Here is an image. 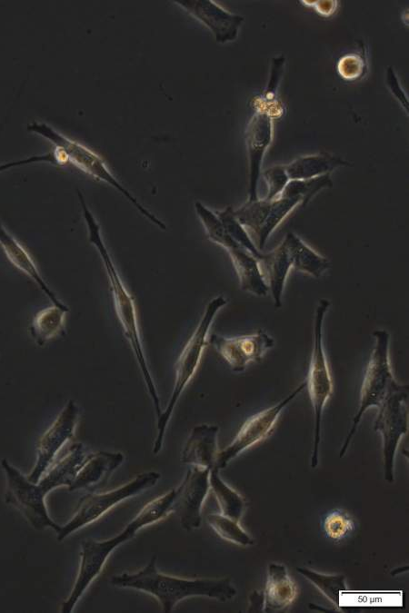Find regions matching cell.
<instances>
[{"instance_id": "obj_4", "label": "cell", "mask_w": 409, "mask_h": 613, "mask_svg": "<svg viewBox=\"0 0 409 613\" xmlns=\"http://www.w3.org/2000/svg\"><path fill=\"white\" fill-rule=\"evenodd\" d=\"M226 302V299L224 296L219 295L213 298L207 303L197 327L187 341L175 364V381L171 398L165 410L157 417V436L153 447L154 454H158L162 450L165 430L175 405L199 366L202 355L207 344L206 340L209 329L212 326L216 314Z\"/></svg>"}, {"instance_id": "obj_21", "label": "cell", "mask_w": 409, "mask_h": 613, "mask_svg": "<svg viewBox=\"0 0 409 613\" xmlns=\"http://www.w3.org/2000/svg\"><path fill=\"white\" fill-rule=\"evenodd\" d=\"M264 593V612H278L288 608L296 598L298 589L285 565L271 562L267 568Z\"/></svg>"}, {"instance_id": "obj_8", "label": "cell", "mask_w": 409, "mask_h": 613, "mask_svg": "<svg viewBox=\"0 0 409 613\" xmlns=\"http://www.w3.org/2000/svg\"><path fill=\"white\" fill-rule=\"evenodd\" d=\"M195 209L207 238L228 252L237 274L240 288L258 297L266 296L269 288L263 276L258 260L230 236L215 212L198 201L195 203Z\"/></svg>"}, {"instance_id": "obj_39", "label": "cell", "mask_w": 409, "mask_h": 613, "mask_svg": "<svg viewBox=\"0 0 409 613\" xmlns=\"http://www.w3.org/2000/svg\"><path fill=\"white\" fill-rule=\"evenodd\" d=\"M264 593L254 590L249 596L248 611H263L264 608Z\"/></svg>"}, {"instance_id": "obj_24", "label": "cell", "mask_w": 409, "mask_h": 613, "mask_svg": "<svg viewBox=\"0 0 409 613\" xmlns=\"http://www.w3.org/2000/svg\"><path fill=\"white\" fill-rule=\"evenodd\" d=\"M264 281L271 292L275 308L282 306V295L286 278L292 268L291 258L284 240L259 261Z\"/></svg>"}, {"instance_id": "obj_10", "label": "cell", "mask_w": 409, "mask_h": 613, "mask_svg": "<svg viewBox=\"0 0 409 613\" xmlns=\"http://www.w3.org/2000/svg\"><path fill=\"white\" fill-rule=\"evenodd\" d=\"M377 409L374 430L382 437L384 478L393 483L396 451L408 431V384L392 391Z\"/></svg>"}, {"instance_id": "obj_36", "label": "cell", "mask_w": 409, "mask_h": 613, "mask_svg": "<svg viewBox=\"0 0 409 613\" xmlns=\"http://www.w3.org/2000/svg\"><path fill=\"white\" fill-rule=\"evenodd\" d=\"M284 64V57H277V58H274L273 60L270 80H269L266 91L264 93V96H265L266 100L271 99L272 96L274 95V93L276 91V87L278 85V83L280 81V78H281V75H282V73H283Z\"/></svg>"}, {"instance_id": "obj_3", "label": "cell", "mask_w": 409, "mask_h": 613, "mask_svg": "<svg viewBox=\"0 0 409 613\" xmlns=\"http://www.w3.org/2000/svg\"><path fill=\"white\" fill-rule=\"evenodd\" d=\"M77 196L88 230V240L97 250L105 265L110 283L116 315L122 325L125 335L134 351L135 357L141 370L143 379L146 385L147 391L153 401L156 416L158 417L162 412L160 399L145 357L133 297L126 290L112 260L109 251L105 246L101 234L99 223L89 210L82 193L77 191Z\"/></svg>"}, {"instance_id": "obj_26", "label": "cell", "mask_w": 409, "mask_h": 613, "mask_svg": "<svg viewBox=\"0 0 409 613\" xmlns=\"http://www.w3.org/2000/svg\"><path fill=\"white\" fill-rule=\"evenodd\" d=\"M346 165H349L348 162L333 154L321 153L298 157L284 166L290 181L321 176Z\"/></svg>"}, {"instance_id": "obj_22", "label": "cell", "mask_w": 409, "mask_h": 613, "mask_svg": "<svg viewBox=\"0 0 409 613\" xmlns=\"http://www.w3.org/2000/svg\"><path fill=\"white\" fill-rule=\"evenodd\" d=\"M0 246L3 249L9 262L30 277L45 292L54 305L69 311V308L63 303L47 285L40 274L34 260L24 246L6 230L0 222Z\"/></svg>"}, {"instance_id": "obj_14", "label": "cell", "mask_w": 409, "mask_h": 613, "mask_svg": "<svg viewBox=\"0 0 409 613\" xmlns=\"http://www.w3.org/2000/svg\"><path fill=\"white\" fill-rule=\"evenodd\" d=\"M79 407L75 400H69L56 419L43 434L37 443L35 464L27 476L32 482L37 483L50 468L56 454L74 435L79 419Z\"/></svg>"}, {"instance_id": "obj_17", "label": "cell", "mask_w": 409, "mask_h": 613, "mask_svg": "<svg viewBox=\"0 0 409 613\" xmlns=\"http://www.w3.org/2000/svg\"><path fill=\"white\" fill-rule=\"evenodd\" d=\"M193 17L205 25L215 41L224 44L236 39L244 17L231 13L212 0L174 1Z\"/></svg>"}, {"instance_id": "obj_38", "label": "cell", "mask_w": 409, "mask_h": 613, "mask_svg": "<svg viewBox=\"0 0 409 613\" xmlns=\"http://www.w3.org/2000/svg\"><path fill=\"white\" fill-rule=\"evenodd\" d=\"M43 157L41 155H33L25 159H20L16 161H12L8 163H5L0 164V173L8 169H11L13 167L16 166H21V165H25V164H30V163H42Z\"/></svg>"}, {"instance_id": "obj_40", "label": "cell", "mask_w": 409, "mask_h": 613, "mask_svg": "<svg viewBox=\"0 0 409 613\" xmlns=\"http://www.w3.org/2000/svg\"><path fill=\"white\" fill-rule=\"evenodd\" d=\"M315 10L322 15L327 16L333 14L336 7L335 1H314Z\"/></svg>"}, {"instance_id": "obj_35", "label": "cell", "mask_w": 409, "mask_h": 613, "mask_svg": "<svg viewBox=\"0 0 409 613\" xmlns=\"http://www.w3.org/2000/svg\"><path fill=\"white\" fill-rule=\"evenodd\" d=\"M364 62L356 54H348L343 57L338 64V71L341 76L347 80H354L364 74Z\"/></svg>"}, {"instance_id": "obj_34", "label": "cell", "mask_w": 409, "mask_h": 613, "mask_svg": "<svg viewBox=\"0 0 409 613\" xmlns=\"http://www.w3.org/2000/svg\"><path fill=\"white\" fill-rule=\"evenodd\" d=\"M267 184V194L265 199L272 200L280 196L284 188L289 182L284 165H274L263 173Z\"/></svg>"}, {"instance_id": "obj_29", "label": "cell", "mask_w": 409, "mask_h": 613, "mask_svg": "<svg viewBox=\"0 0 409 613\" xmlns=\"http://www.w3.org/2000/svg\"><path fill=\"white\" fill-rule=\"evenodd\" d=\"M304 578L311 582L337 609L341 611V593L347 590L346 578L342 574H324L309 568L296 569Z\"/></svg>"}, {"instance_id": "obj_27", "label": "cell", "mask_w": 409, "mask_h": 613, "mask_svg": "<svg viewBox=\"0 0 409 613\" xmlns=\"http://www.w3.org/2000/svg\"><path fill=\"white\" fill-rule=\"evenodd\" d=\"M219 471L216 468L210 470L209 485L216 499L220 513L240 521L245 509L244 499L222 480Z\"/></svg>"}, {"instance_id": "obj_31", "label": "cell", "mask_w": 409, "mask_h": 613, "mask_svg": "<svg viewBox=\"0 0 409 613\" xmlns=\"http://www.w3.org/2000/svg\"><path fill=\"white\" fill-rule=\"evenodd\" d=\"M332 186L330 173L305 180H290L280 196L297 198L302 207H304L319 191Z\"/></svg>"}, {"instance_id": "obj_11", "label": "cell", "mask_w": 409, "mask_h": 613, "mask_svg": "<svg viewBox=\"0 0 409 613\" xmlns=\"http://www.w3.org/2000/svg\"><path fill=\"white\" fill-rule=\"evenodd\" d=\"M300 204L297 198L279 196L275 199L247 201L234 210V216L246 230L256 248L261 251L285 217Z\"/></svg>"}, {"instance_id": "obj_12", "label": "cell", "mask_w": 409, "mask_h": 613, "mask_svg": "<svg viewBox=\"0 0 409 613\" xmlns=\"http://www.w3.org/2000/svg\"><path fill=\"white\" fill-rule=\"evenodd\" d=\"M1 466L6 477L5 502L17 508L35 529L51 528L57 533L61 526L48 515L46 496L37 483L30 481L6 459L1 460Z\"/></svg>"}, {"instance_id": "obj_13", "label": "cell", "mask_w": 409, "mask_h": 613, "mask_svg": "<svg viewBox=\"0 0 409 613\" xmlns=\"http://www.w3.org/2000/svg\"><path fill=\"white\" fill-rule=\"evenodd\" d=\"M305 381L296 387L288 396L249 417L242 425L232 442L218 451L214 468L224 469L239 454L264 440L272 432L284 409L305 388Z\"/></svg>"}, {"instance_id": "obj_15", "label": "cell", "mask_w": 409, "mask_h": 613, "mask_svg": "<svg viewBox=\"0 0 409 613\" xmlns=\"http://www.w3.org/2000/svg\"><path fill=\"white\" fill-rule=\"evenodd\" d=\"M210 469L191 466L182 483L175 489L172 512L180 519L186 531L201 525V510L210 489Z\"/></svg>"}, {"instance_id": "obj_2", "label": "cell", "mask_w": 409, "mask_h": 613, "mask_svg": "<svg viewBox=\"0 0 409 613\" xmlns=\"http://www.w3.org/2000/svg\"><path fill=\"white\" fill-rule=\"evenodd\" d=\"M175 489L146 503L139 513L116 536L102 541L84 540L81 543L80 565L75 585L60 611L71 612L92 581L98 576L112 551L131 539L140 529L155 523L172 512Z\"/></svg>"}, {"instance_id": "obj_18", "label": "cell", "mask_w": 409, "mask_h": 613, "mask_svg": "<svg viewBox=\"0 0 409 613\" xmlns=\"http://www.w3.org/2000/svg\"><path fill=\"white\" fill-rule=\"evenodd\" d=\"M253 115L246 130L245 143L249 160V198L258 199L257 184L264 153L272 141L271 115L261 108Z\"/></svg>"}, {"instance_id": "obj_6", "label": "cell", "mask_w": 409, "mask_h": 613, "mask_svg": "<svg viewBox=\"0 0 409 613\" xmlns=\"http://www.w3.org/2000/svg\"><path fill=\"white\" fill-rule=\"evenodd\" d=\"M27 129L51 142L55 145V148H57L62 152L67 163H70L85 173L111 185L125 196L143 216L159 228L163 230L166 229V225L163 221L142 205L139 201L119 183L108 169L104 160L96 153L85 145L63 135L45 123H31L28 124Z\"/></svg>"}, {"instance_id": "obj_23", "label": "cell", "mask_w": 409, "mask_h": 613, "mask_svg": "<svg viewBox=\"0 0 409 613\" xmlns=\"http://www.w3.org/2000/svg\"><path fill=\"white\" fill-rule=\"evenodd\" d=\"M87 455L82 443H74L67 453L49 468L37 482L43 493L46 496L55 488L68 487L75 480Z\"/></svg>"}, {"instance_id": "obj_25", "label": "cell", "mask_w": 409, "mask_h": 613, "mask_svg": "<svg viewBox=\"0 0 409 613\" xmlns=\"http://www.w3.org/2000/svg\"><path fill=\"white\" fill-rule=\"evenodd\" d=\"M284 242L294 270L320 278L329 269V260L313 250L295 233L288 232Z\"/></svg>"}, {"instance_id": "obj_30", "label": "cell", "mask_w": 409, "mask_h": 613, "mask_svg": "<svg viewBox=\"0 0 409 613\" xmlns=\"http://www.w3.org/2000/svg\"><path fill=\"white\" fill-rule=\"evenodd\" d=\"M206 521L214 531L224 540L247 547L254 543L253 538L236 521L221 513H211L206 516Z\"/></svg>"}, {"instance_id": "obj_28", "label": "cell", "mask_w": 409, "mask_h": 613, "mask_svg": "<svg viewBox=\"0 0 409 613\" xmlns=\"http://www.w3.org/2000/svg\"><path fill=\"white\" fill-rule=\"evenodd\" d=\"M67 311H69L53 304L35 315L29 331L37 345H45L64 330Z\"/></svg>"}, {"instance_id": "obj_32", "label": "cell", "mask_w": 409, "mask_h": 613, "mask_svg": "<svg viewBox=\"0 0 409 613\" xmlns=\"http://www.w3.org/2000/svg\"><path fill=\"white\" fill-rule=\"evenodd\" d=\"M215 213L234 240L251 252L258 262L264 258V253L256 248L246 230L234 216V209L231 206L216 211Z\"/></svg>"}, {"instance_id": "obj_1", "label": "cell", "mask_w": 409, "mask_h": 613, "mask_svg": "<svg viewBox=\"0 0 409 613\" xmlns=\"http://www.w3.org/2000/svg\"><path fill=\"white\" fill-rule=\"evenodd\" d=\"M110 582L118 588L151 594L164 612L172 611L179 601L189 597L202 596L225 602L236 595V588L229 578H181L159 572L155 556L141 570L115 575Z\"/></svg>"}, {"instance_id": "obj_7", "label": "cell", "mask_w": 409, "mask_h": 613, "mask_svg": "<svg viewBox=\"0 0 409 613\" xmlns=\"http://www.w3.org/2000/svg\"><path fill=\"white\" fill-rule=\"evenodd\" d=\"M331 303L320 299L314 321V345L309 365L306 386L314 416V443L310 466L314 469L319 461L321 426L324 406L333 392V382L323 343V327Z\"/></svg>"}, {"instance_id": "obj_16", "label": "cell", "mask_w": 409, "mask_h": 613, "mask_svg": "<svg viewBox=\"0 0 409 613\" xmlns=\"http://www.w3.org/2000/svg\"><path fill=\"white\" fill-rule=\"evenodd\" d=\"M210 343L234 372L244 371L247 365L259 361L274 345V339L264 331L235 337L214 333Z\"/></svg>"}, {"instance_id": "obj_37", "label": "cell", "mask_w": 409, "mask_h": 613, "mask_svg": "<svg viewBox=\"0 0 409 613\" xmlns=\"http://www.w3.org/2000/svg\"><path fill=\"white\" fill-rule=\"evenodd\" d=\"M386 83L395 98L401 103L404 108L408 111V100L405 96V94L402 90L398 79L394 72L392 67H389L386 71Z\"/></svg>"}, {"instance_id": "obj_33", "label": "cell", "mask_w": 409, "mask_h": 613, "mask_svg": "<svg viewBox=\"0 0 409 613\" xmlns=\"http://www.w3.org/2000/svg\"><path fill=\"white\" fill-rule=\"evenodd\" d=\"M356 524L354 518L344 509H334L326 514L323 519V529L325 536L341 541L354 533Z\"/></svg>"}, {"instance_id": "obj_9", "label": "cell", "mask_w": 409, "mask_h": 613, "mask_svg": "<svg viewBox=\"0 0 409 613\" xmlns=\"http://www.w3.org/2000/svg\"><path fill=\"white\" fill-rule=\"evenodd\" d=\"M160 478L159 472L146 471L136 475L132 480L113 490L89 493L84 496L71 519L60 527L56 533L57 540L63 541L77 529L100 519L121 501L155 486Z\"/></svg>"}, {"instance_id": "obj_20", "label": "cell", "mask_w": 409, "mask_h": 613, "mask_svg": "<svg viewBox=\"0 0 409 613\" xmlns=\"http://www.w3.org/2000/svg\"><path fill=\"white\" fill-rule=\"evenodd\" d=\"M124 460L121 452L97 451L88 454L68 489L74 491L103 486Z\"/></svg>"}, {"instance_id": "obj_19", "label": "cell", "mask_w": 409, "mask_h": 613, "mask_svg": "<svg viewBox=\"0 0 409 613\" xmlns=\"http://www.w3.org/2000/svg\"><path fill=\"white\" fill-rule=\"evenodd\" d=\"M218 431L219 427L216 425L195 426L182 451L181 461L204 469L214 468L218 453Z\"/></svg>"}, {"instance_id": "obj_5", "label": "cell", "mask_w": 409, "mask_h": 613, "mask_svg": "<svg viewBox=\"0 0 409 613\" xmlns=\"http://www.w3.org/2000/svg\"><path fill=\"white\" fill-rule=\"evenodd\" d=\"M373 336L375 342L363 379L359 407L339 451V458L345 455L365 411L373 407L378 408L392 391L402 386L395 380L390 364L389 332L376 330Z\"/></svg>"}]
</instances>
